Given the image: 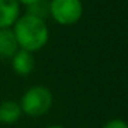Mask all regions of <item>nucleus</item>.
I'll list each match as a JSON object with an SVG mask.
<instances>
[{
	"label": "nucleus",
	"mask_w": 128,
	"mask_h": 128,
	"mask_svg": "<svg viewBox=\"0 0 128 128\" xmlns=\"http://www.w3.org/2000/svg\"><path fill=\"white\" fill-rule=\"evenodd\" d=\"M21 106L15 100H3L0 103V122L14 124L21 118Z\"/></svg>",
	"instance_id": "0eeeda50"
},
{
	"label": "nucleus",
	"mask_w": 128,
	"mask_h": 128,
	"mask_svg": "<svg viewBox=\"0 0 128 128\" xmlns=\"http://www.w3.org/2000/svg\"><path fill=\"white\" fill-rule=\"evenodd\" d=\"M84 7L81 0H51L50 17L64 26L74 25L81 20Z\"/></svg>",
	"instance_id": "7ed1b4c3"
},
{
	"label": "nucleus",
	"mask_w": 128,
	"mask_h": 128,
	"mask_svg": "<svg viewBox=\"0 0 128 128\" xmlns=\"http://www.w3.org/2000/svg\"><path fill=\"white\" fill-rule=\"evenodd\" d=\"M11 29L17 39L18 47L32 54L40 51L50 39V30L46 21L29 14L18 18Z\"/></svg>",
	"instance_id": "f257e3e1"
},
{
	"label": "nucleus",
	"mask_w": 128,
	"mask_h": 128,
	"mask_svg": "<svg viewBox=\"0 0 128 128\" xmlns=\"http://www.w3.org/2000/svg\"><path fill=\"white\" fill-rule=\"evenodd\" d=\"M20 50L11 28L0 29V58H11Z\"/></svg>",
	"instance_id": "423d86ee"
},
{
	"label": "nucleus",
	"mask_w": 128,
	"mask_h": 128,
	"mask_svg": "<svg viewBox=\"0 0 128 128\" xmlns=\"http://www.w3.org/2000/svg\"><path fill=\"white\" fill-rule=\"evenodd\" d=\"M21 4L18 0H0V29L12 28L20 18Z\"/></svg>",
	"instance_id": "20e7f679"
},
{
	"label": "nucleus",
	"mask_w": 128,
	"mask_h": 128,
	"mask_svg": "<svg viewBox=\"0 0 128 128\" xmlns=\"http://www.w3.org/2000/svg\"><path fill=\"white\" fill-rule=\"evenodd\" d=\"M36 2H39V0H18V3L20 4H24V6H32V4H34Z\"/></svg>",
	"instance_id": "9d476101"
},
{
	"label": "nucleus",
	"mask_w": 128,
	"mask_h": 128,
	"mask_svg": "<svg viewBox=\"0 0 128 128\" xmlns=\"http://www.w3.org/2000/svg\"><path fill=\"white\" fill-rule=\"evenodd\" d=\"M52 92L50 88L44 86H34L26 90L21 98V110L29 117H40L44 116L52 106Z\"/></svg>",
	"instance_id": "f03ea898"
},
{
	"label": "nucleus",
	"mask_w": 128,
	"mask_h": 128,
	"mask_svg": "<svg viewBox=\"0 0 128 128\" xmlns=\"http://www.w3.org/2000/svg\"><path fill=\"white\" fill-rule=\"evenodd\" d=\"M102 128H128V125L121 118H113V120H109Z\"/></svg>",
	"instance_id": "1a4fd4ad"
},
{
	"label": "nucleus",
	"mask_w": 128,
	"mask_h": 128,
	"mask_svg": "<svg viewBox=\"0 0 128 128\" xmlns=\"http://www.w3.org/2000/svg\"><path fill=\"white\" fill-rule=\"evenodd\" d=\"M47 128H66V127H62V125H50Z\"/></svg>",
	"instance_id": "9b49d317"
},
{
	"label": "nucleus",
	"mask_w": 128,
	"mask_h": 128,
	"mask_svg": "<svg viewBox=\"0 0 128 128\" xmlns=\"http://www.w3.org/2000/svg\"><path fill=\"white\" fill-rule=\"evenodd\" d=\"M34 56L32 52L25 50H18L14 55L11 56V66L12 70L18 76H29L34 70Z\"/></svg>",
	"instance_id": "39448f33"
},
{
	"label": "nucleus",
	"mask_w": 128,
	"mask_h": 128,
	"mask_svg": "<svg viewBox=\"0 0 128 128\" xmlns=\"http://www.w3.org/2000/svg\"><path fill=\"white\" fill-rule=\"evenodd\" d=\"M28 12L26 14L33 15L36 18H40V20L46 21L48 17H50V2L48 0H39L34 4L26 7Z\"/></svg>",
	"instance_id": "6e6552de"
}]
</instances>
